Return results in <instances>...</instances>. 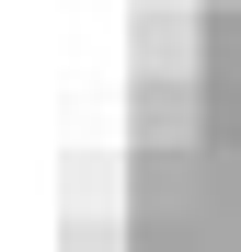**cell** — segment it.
Returning a JSON list of instances; mask_svg holds the SVG:
<instances>
[{
  "label": "cell",
  "instance_id": "cell-1",
  "mask_svg": "<svg viewBox=\"0 0 241 252\" xmlns=\"http://www.w3.org/2000/svg\"><path fill=\"white\" fill-rule=\"evenodd\" d=\"M195 115H207V80H149V69H138V92H127L138 149H184V138H195Z\"/></svg>",
  "mask_w": 241,
  "mask_h": 252
},
{
  "label": "cell",
  "instance_id": "cell-2",
  "mask_svg": "<svg viewBox=\"0 0 241 252\" xmlns=\"http://www.w3.org/2000/svg\"><path fill=\"white\" fill-rule=\"evenodd\" d=\"M207 12H241V0H207Z\"/></svg>",
  "mask_w": 241,
  "mask_h": 252
}]
</instances>
